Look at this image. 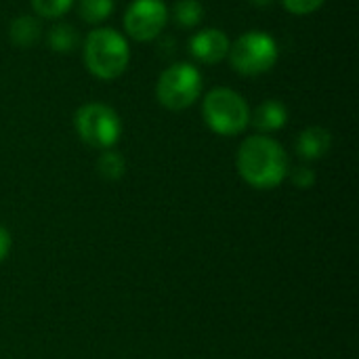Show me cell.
<instances>
[{"instance_id":"obj_1","label":"cell","mask_w":359,"mask_h":359,"mask_svg":"<svg viewBox=\"0 0 359 359\" xmlns=\"http://www.w3.org/2000/svg\"><path fill=\"white\" fill-rule=\"evenodd\" d=\"M236 166L240 177L255 189H273L290 172L286 149L267 135L248 137L238 149Z\"/></svg>"},{"instance_id":"obj_2","label":"cell","mask_w":359,"mask_h":359,"mask_svg":"<svg viewBox=\"0 0 359 359\" xmlns=\"http://www.w3.org/2000/svg\"><path fill=\"white\" fill-rule=\"evenodd\" d=\"M84 65L99 80L120 78L130 61L126 38L111 27H97L84 40Z\"/></svg>"},{"instance_id":"obj_3","label":"cell","mask_w":359,"mask_h":359,"mask_svg":"<svg viewBox=\"0 0 359 359\" xmlns=\"http://www.w3.org/2000/svg\"><path fill=\"white\" fill-rule=\"evenodd\" d=\"M202 116L208 128L223 137L240 135L250 124V107L246 99L240 93L223 86L208 90L202 101Z\"/></svg>"},{"instance_id":"obj_4","label":"cell","mask_w":359,"mask_h":359,"mask_svg":"<svg viewBox=\"0 0 359 359\" xmlns=\"http://www.w3.org/2000/svg\"><path fill=\"white\" fill-rule=\"evenodd\" d=\"M202 88L204 82L200 69L191 63L181 61V63H172L160 74L156 84V97L166 109L181 111L191 107L200 99Z\"/></svg>"},{"instance_id":"obj_5","label":"cell","mask_w":359,"mask_h":359,"mask_svg":"<svg viewBox=\"0 0 359 359\" xmlns=\"http://www.w3.org/2000/svg\"><path fill=\"white\" fill-rule=\"evenodd\" d=\"M74 124L78 137L95 149H111L122 135V122L116 109L105 103H84L76 116Z\"/></svg>"},{"instance_id":"obj_6","label":"cell","mask_w":359,"mask_h":359,"mask_svg":"<svg viewBox=\"0 0 359 359\" xmlns=\"http://www.w3.org/2000/svg\"><path fill=\"white\" fill-rule=\"evenodd\" d=\"M229 61L233 69L242 76H259L269 72L278 61V42L259 29L242 34L229 46Z\"/></svg>"},{"instance_id":"obj_7","label":"cell","mask_w":359,"mask_h":359,"mask_svg":"<svg viewBox=\"0 0 359 359\" xmlns=\"http://www.w3.org/2000/svg\"><path fill=\"white\" fill-rule=\"evenodd\" d=\"M168 23L164 0H133L124 13V29L133 40L149 42L162 34Z\"/></svg>"},{"instance_id":"obj_8","label":"cell","mask_w":359,"mask_h":359,"mask_svg":"<svg viewBox=\"0 0 359 359\" xmlns=\"http://www.w3.org/2000/svg\"><path fill=\"white\" fill-rule=\"evenodd\" d=\"M229 46H231V42H229L227 34L221 32L219 27L200 29L189 40V53L194 55V59H198L200 63H206V65L221 63L229 55Z\"/></svg>"},{"instance_id":"obj_9","label":"cell","mask_w":359,"mask_h":359,"mask_svg":"<svg viewBox=\"0 0 359 359\" xmlns=\"http://www.w3.org/2000/svg\"><path fill=\"white\" fill-rule=\"evenodd\" d=\"M288 122V109L278 99L263 101L255 111H250V124L261 133H273L284 128Z\"/></svg>"},{"instance_id":"obj_10","label":"cell","mask_w":359,"mask_h":359,"mask_svg":"<svg viewBox=\"0 0 359 359\" xmlns=\"http://www.w3.org/2000/svg\"><path fill=\"white\" fill-rule=\"evenodd\" d=\"M332 135L324 126H309L297 139V151L303 160H320L330 151Z\"/></svg>"},{"instance_id":"obj_11","label":"cell","mask_w":359,"mask_h":359,"mask_svg":"<svg viewBox=\"0 0 359 359\" xmlns=\"http://www.w3.org/2000/svg\"><path fill=\"white\" fill-rule=\"evenodd\" d=\"M42 34V25L40 19L34 15H19L11 21L8 27V38L15 46L19 48H29L40 40Z\"/></svg>"},{"instance_id":"obj_12","label":"cell","mask_w":359,"mask_h":359,"mask_svg":"<svg viewBox=\"0 0 359 359\" xmlns=\"http://www.w3.org/2000/svg\"><path fill=\"white\" fill-rule=\"evenodd\" d=\"M48 46L55 53H69L78 46V32L69 23H57L48 29Z\"/></svg>"},{"instance_id":"obj_13","label":"cell","mask_w":359,"mask_h":359,"mask_svg":"<svg viewBox=\"0 0 359 359\" xmlns=\"http://www.w3.org/2000/svg\"><path fill=\"white\" fill-rule=\"evenodd\" d=\"M172 15L181 27H196L204 17V6L200 0H177Z\"/></svg>"},{"instance_id":"obj_14","label":"cell","mask_w":359,"mask_h":359,"mask_svg":"<svg viewBox=\"0 0 359 359\" xmlns=\"http://www.w3.org/2000/svg\"><path fill=\"white\" fill-rule=\"evenodd\" d=\"M116 0H78V13L86 23H101L114 13Z\"/></svg>"},{"instance_id":"obj_15","label":"cell","mask_w":359,"mask_h":359,"mask_svg":"<svg viewBox=\"0 0 359 359\" xmlns=\"http://www.w3.org/2000/svg\"><path fill=\"white\" fill-rule=\"evenodd\" d=\"M97 170L103 179L107 181H118L122 179V175L126 172V162L124 158L118 154V151H111V149H105L97 162Z\"/></svg>"},{"instance_id":"obj_16","label":"cell","mask_w":359,"mask_h":359,"mask_svg":"<svg viewBox=\"0 0 359 359\" xmlns=\"http://www.w3.org/2000/svg\"><path fill=\"white\" fill-rule=\"evenodd\" d=\"M74 0H32L34 13L44 19H59L72 8Z\"/></svg>"},{"instance_id":"obj_17","label":"cell","mask_w":359,"mask_h":359,"mask_svg":"<svg viewBox=\"0 0 359 359\" xmlns=\"http://www.w3.org/2000/svg\"><path fill=\"white\" fill-rule=\"evenodd\" d=\"M284 8L292 15H309L316 13L326 0H282Z\"/></svg>"},{"instance_id":"obj_18","label":"cell","mask_w":359,"mask_h":359,"mask_svg":"<svg viewBox=\"0 0 359 359\" xmlns=\"http://www.w3.org/2000/svg\"><path fill=\"white\" fill-rule=\"evenodd\" d=\"M292 177V183L301 189H307L316 183V172L309 166H297L292 168V172H288Z\"/></svg>"},{"instance_id":"obj_19","label":"cell","mask_w":359,"mask_h":359,"mask_svg":"<svg viewBox=\"0 0 359 359\" xmlns=\"http://www.w3.org/2000/svg\"><path fill=\"white\" fill-rule=\"evenodd\" d=\"M11 252V233L0 225V263L8 257Z\"/></svg>"},{"instance_id":"obj_20","label":"cell","mask_w":359,"mask_h":359,"mask_svg":"<svg viewBox=\"0 0 359 359\" xmlns=\"http://www.w3.org/2000/svg\"><path fill=\"white\" fill-rule=\"evenodd\" d=\"M250 4H255V6H267L271 0H248Z\"/></svg>"}]
</instances>
